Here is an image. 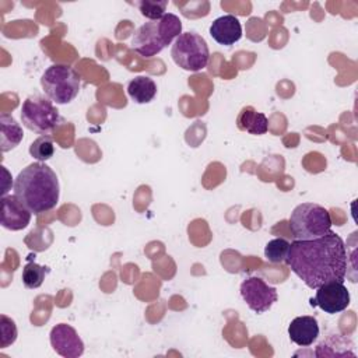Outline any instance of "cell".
Segmentation results:
<instances>
[{
    "label": "cell",
    "mask_w": 358,
    "mask_h": 358,
    "mask_svg": "<svg viewBox=\"0 0 358 358\" xmlns=\"http://www.w3.org/2000/svg\"><path fill=\"white\" fill-rule=\"evenodd\" d=\"M50 344L53 350L64 358H77L84 352V343L76 329L66 323H59L50 330Z\"/></svg>",
    "instance_id": "obj_10"
},
{
    "label": "cell",
    "mask_w": 358,
    "mask_h": 358,
    "mask_svg": "<svg viewBox=\"0 0 358 358\" xmlns=\"http://www.w3.org/2000/svg\"><path fill=\"white\" fill-rule=\"evenodd\" d=\"M210 35L217 43L231 46L242 38V25L235 15L225 14L211 22Z\"/></svg>",
    "instance_id": "obj_12"
},
{
    "label": "cell",
    "mask_w": 358,
    "mask_h": 358,
    "mask_svg": "<svg viewBox=\"0 0 358 358\" xmlns=\"http://www.w3.org/2000/svg\"><path fill=\"white\" fill-rule=\"evenodd\" d=\"M288 336L299 347L312 345L319 337V324L313 316H298L288 326Z\"/></svg>",
    "instance_id": "obj_13"
},
{
    "label": "cell",
    "mask_w": 358,
    "mask_h": 358,
    "mask_svg": "<svg viewBox=\"0 0 358 358\" xmlns=\"http://www.w3.org/2000/svg\"><path fill=\"white\" fill-rule=\"evenodd\" d=\"M182 34V22L178 15L165 13L161 18L138 27L131 36V48L144 57L157 56Z\"/></svg>",
    "instance_id": "obj_3"
},
{
    "label": "cell",
    "mask_w": 358,
    "mask_h": 358,
    "mask_svg": "<svg viewBox=\"0 0 358 358\" xmlns=\"http://www.w3.org/2000/svg\"><path fill=\"white\" fill-rule=\"evenodd\" d=\"M350 299V292L344 282L331 281L316 288V295L310 299V305L319 306L329 315H334L347 309Z\"/></svg>",
    "instance_id": "obj_9"
},
{
    "label": "cell",
    "mask_w": 358,
    "mask_h": 358,
    "mask_svg": "<svg viewBox=\"0 0 358 358\" xmlns=\"http://www.w3.org/2000/svg\"><path fill=\"white\" fill-rule=\"evenodd\" d=\"M176 66L186 71H199L208 64L210 50L203 36L196 32L180 34L171 49Z\"/></svg>",
    "instance_id": "obj_7"
},
{
    "label": "cell",
    "mask_w": 358,
    "mask_h": 358,
    "mask_svg": "<svg viewBox=\"0 0 358 358\" xmlns=\"http://www.w3.org/2000/svg\"><path fill=\"white\" fill-rule=\"evenodd\" d=\"M289 250V242L284 238H274L264 246V257L270 263H285Z\"/></svg>",
    "instance_id": "obj_18"
},
{
    "label": "cell",
    "mask_w": 358,
    "mask_h": 358,
    "mask_svg": "<svg viewBox=\"0 0 358 358\" xmlns=\"http://www.w3.org/2000/svg\"><path fill=\"white\" fill-rule=\"evenodd\" d=\"M241 295L250 310L260 315L277 302V289L260 277H249L241 284Z\"/></svg>",
    "instance_id": "obj_8"
},
{
    "label": "cell",
    "mask_w": 358,
    "mask_h": 358,
    "mask_svg": "<svg viewBox=\"0 0 358 358\" xmlns=\"http://www.w3.org/2000/svg\"><path fill=\"white\" fill-rule=\"evenodd\" d=\"M14 196L34 214L49 211L59 203L57 175L45 162H32L15 178Z\"/></svg>",
    "instance_id": "obj_2"
},
{
    "label": "cell",
    "mask_w": 358,
    "mask_h": 358,
    "mask_svg": "<svg viewBox=\"0 0 358 358\" xmlns=\"http://www.w3.org/2000/svg\"><path fill=\"white\" fill-rule=\"evenodd\" d=\"M31 211L13 194L1 197L0 224L10 231L24 229L31 221Z\"/></svg>",
    "instance_id": "obj_11"
},
{
    "label": "cell",
    "mask_w": 358,
    "mask_h": 358,
    "mask_svg": "<svg viewBox=\"0 0 358 358\" xmlns=\"http://www.w3.org/2000/svg\"><path fill=\"white\" fill-rule=\"evenodd\" d=\"M127 94L136 103H148L157 95V84L148 76H138L127 84Z\"/></svg>",
    "instance_id": "obj_16"
},
{
    "label": "cell",
    "mask_w": 358,
    "mask_h": 358,
    "mask_svg": "<svg viewBox=\"0 0 358 358\" xmlns=\"http://www.w3.org/2000/svg\"><path fill=\"white\" fill-rule=\"evenodd\" d=\"M0 127H1V134H0L1 151L7 152L15 148L21 143L24 137V131L20 123H17V120L7 113L0 115Z\"/></svg>",
    "instance_id": "obj_15"
},
{
    "label": "cell",
    "mask_w": 358,
    "mask_h": 358,
    "mask_svg": "<svg viewBox=\"0 0 358 358\" xmlns=\"http://www.w3.org/2000/svg\"><path fill=\"white\" fill-rule=\"evenodd\" d=\"M129 4L136 6L143 17L148 18L150 21L158 20L165 14L168 7L166 0H140V1H130Z\"/></svg>",
    "instance_id": "obj_19"
},
{
    "label": "cell",
    "mask_w": 358,
    "mask_h": 358,
    "mask_svg": "<svg viewBox=\"0 0 358 358\" xmlns=\"http://www.w3.org/2000/svg\"><path fill=\"white\" fill-rule=\"evenodd\" d=\"M236 126L249 134L262 136L268 130V120L264 113L257 112L253 106H245L236 117Z\"/></svg>",
    "instance_id": "obj_14"
},
{
    "label": "cell",
    "mask_w": 358,
    "mask_h": 358,
    "mask_svg": "<svg viewBox=\"0 0 358 358\" xmlns=\"http://www.w3.org/2000/svg\"><path fill=\"white\" fill-rule=\"evenodd\" d=\"M48 273H49V268L45 266H39L35 262L27 263L22 268V275H21L24 287L29 289L39 288Z\"/></svg>",
    "instance_id": "obj_17"
},
{
    "label": "cell",
    "mask_w": 358,
    "mask_h": 358,
    "mask_svg": "<svg viewBox=\"0 0 358 358\" xmlns=\"http://www.w3.org/2000/svg\"><path fill=\"white\" fill-rule=\"evenodd\" d=\"M29 154L38 162H45L50 159L55 154V144L50 136H39L29 145Z\"/></svg>",
    "instance_id": "obj_20"
},
{
    "label": "cell",
    "mask_w": 358,
    "mask_h": 358,
    "mask_svg": "<svg viewBox=\"0 0 358 358\" xmlns=\"http://www.w3.org/2000/svg\"><path fill=\"white\" fill-rule=\"evenodd\" d=\"M291 234L296 241H310L323 236L331 228L330 213L320 204H298L288 220Z\"/></svg>",
    "instance_id": "obj_4"
},
{
    "label": "cell",
    "mask_w": 358,
    "mask_h": 358,
    "mask_svg": "<svg viewBox=\"0 0 358 358\" xmlns=\"http://www.w3.org/2000/svg\"><path fill=\"white\" fill-rule=\"evenodd\" d=\"M41 85L50 101L66 105L78 95L81 78L73 67L56 63L45 70L41 77Z\"/></svg>",
    "instance_id": "obj_5"
},
{
    "label": "cell",
    "mask_w": 358,
    "mask_h": 358,
    "mask_svg": "<svg viewBox=\"0 0 358 358\" xmlns=\"http://www.w3.org/2000/svg\"><path fill=\"white\" fill-rule=\"evenodd\" d=\"M0 320H1V348H6L15 341L17 327L14 320L7 317L6 315H1Z\"/></svg>",
    "instance_id": "obj_21"
},
{
    "label": "cell",
    "mask_w": 358,
    "mask_h": 358,
    "mask_svg": "<svg viewBox=\"0 0 358 358\" xmlns=\"http://www.w3.org/2000/svg\"><path fill=\"white\" fill-rule=\"evenodd\" d=\"M22 124L42 136H49L60 124L62 117L52 101L41 95H29L21 106Z\"/></svg>",
    "instance_id": "obj_6"
},
{
    "label": "cell",
    "mask_w": 358,
    "mask_h": 358,
    "mask_svg": "<svg viewBox=\"0 0 358 358\" xmlns=\"http://www.w3.org/2000/svg\"><path fill=\"white\" fill-rule=\"evenodd\" d=\"M285 263L312 289L331 281L344 282L347 274L345 243L331 229L316 239H295L289 243Z\"/></svg>",
    "instance_id": "obj_1"
}]
</instances>
